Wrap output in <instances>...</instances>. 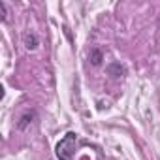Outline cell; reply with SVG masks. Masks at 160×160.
Instances as JSON below:
<instances>
[{"mask_svg": "<svg viewBox=\"0 0 160 160\" xmlns=\"http://www.w3.org/2000/svg\"><path fill=\"white\" fill-rule=\"evenodd\" d=\"M34 119H36V113H34V111H27L25 115H21V117H19L17 128H19V130H25V128H27V126L34 121Z\"/></svg>", "mask_w": 160, "mask_h": 160, "instance_id": "4", "label": "cell"}, {"mask_svg": "<svg viewBox=\"0 0 160 160\" xmlns=\"http://www.w3.org/2000/svg\"><path fill=\"white\" fill-rule=\"evenodd\" d=\"M89 58H91V62H92L94 66H100V64H102V60H104V53H102V49H98V47H94V49L91 51V55H89Z\"/></svg>", "mask_w": 160, "mask_h": 160, "instance_id": "5", "label": "cell"}, {"mask_svg": "<svg viewBox=\"0 0 160 160\" xmlns=\"http://www.w3.org/2000/svg\"><path fill=\"white\" fill-rule=\"evenodd\" d=\"M23 43H25L27 49H36V47L40 45V38H38L34 32H27V34L23 36Z\"/></svg>", "mask_w": 160, "mask_h": 160, "instance_id": "3", "label": "cell"}, {"mask_svg": "<svg viewBox=\"0 0 160 160\" xmlns=\"http://www.w3.org/2000/svg\"><path fill=\"white\" fill-rule=\"evenodd\" d=\"M75 145H77V134L75 132H68L55 147L57 158L58 160H72L73 152H75Z\"/></svg>", "mask_w": 160, "mask_h": 160, "instance_id": "1", "label": "cell"}, {"mask_svg": "<svg viewBox=\"0 0 160 160\" xmlns=\"http://www.w3.org/2000/svg\"><path fill=\"white\" fill-rule=\"evenodd\" d=\"M106 72H108V75H111V77H122V75H126V68H124L121 62H111V64H108V66H106Z\"/></svg>", "mask_w": 160, "mask_h": 160, "instance_id": "2", "label": "cell"}, {"mask_svg": "<svg viewBox=\"0 0 160 160\" xmlns=\"http://www.w3.org/2000/svg\"><path fill=\"white\" fill-rule=\"evenodd\" d=\"M0 12H2V21H6L8 19V8L4 2H0Z\"/></svg>", "mask_w": 160, "mask_h": 160, "instance_id": "6", "label": "cell"}]
</instances>
